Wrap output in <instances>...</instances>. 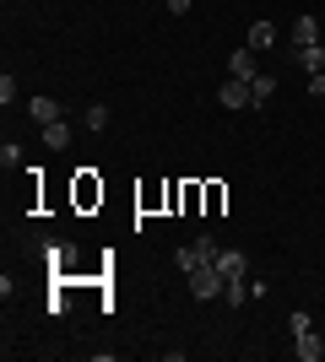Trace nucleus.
<instances>
[{
    "label": "nucleus",
    "mask_w": 325,
    "mask_h": 362,
    "mask_svg": "<svg viewBox=\"0 0 325 362\" xmlns=\"http://www.w3.org/2000/svg\"><path fill=\"white\" fill-rule=\"evenodd\" d=\"M185 281H190L195 298H222V287H228V276L217 271V265H195V271H185Z\"/></svg>",
    "instance_id": "obj_1"
},
{
    "label": "nucleus",
    "mask_w": 325,
    "mask_h": 362,
    "mask_svg": "<svg viewBox=\"0 0 325 362\" xmlns=\"http://www.w3.org/2000/svg\"><path fill=\"white\" fill-rule=\"evenodd\" d=\"M217 249H222V243H217L212 233H201L195 243H185V249H179V271H195V265H212V259H217Z\"/></svg>",
    "instance_id": "obj_2"
},
{
    "label": "nucleus",
    "mask_w": 325,
    "mask_h": 362,
    "mask_svg": "<svg viewBox=\"0 0 325 362\" xmlns=\"http://www.w3.org/2000/svg\"><path fill=\"white\" fill-rule=\"evenodd\" d=\"M217 98H222V108H255V98H249V81H239V76H228Z\"/></svg>",
    "instance_id": "obj_3"
},
{
    "label": "nucleus",
    "mask_w": 325,
    "mask_h": 362,
    "mask_svg": "<svg viewBox=\"0 0 325 362\" xmlns=\"http://www.w3.org/2000/svg\"><path fill=\"white\" fill-rule=\"evenodd\" d=\"M212 265L228 276V281H233V276H249V255H244V249H217Z\"/></svg>",
    "instance_id": "obj_4"
},
{
    "label": "nucleus",
    "mask_w": 325,
    "mask_h": 362,
    "mask_svg": "<svg viewBox=\"0 0 325 362\" xmlns=\"http://www.w3.org/2000/svg\"><path fill=\"white\" fill-rule=\"evenodd\" d=\"M255 54H261V49H233V54H228V76H239V81H255V76H261V71H255Z\"/></svg>",
    "instance_id": "obj_5"
},
{
    "label": "nucleus",
    "mask_w": 325,
    "mask_h": 362,
    "mask_svg": "<svg viewBox=\"0 0 325 362\" xmlns=\"http://www.w3.org/2000/svg\"><path fill=\"white\" fill-rule=\"evenodd\" d=\"M293 357H298V362H320V357H325V346H320V335H314V330L293 335Z\"/></svg>",
    "instance_id": "obj_6"
},
{
    "label": "nucleus",
    "mask_w": 325,
    "mask_h": 362,
    "mask_svg": "<svg viewBox=\"0 0 325 362\" xmlns=\"http://www.w3.org/2000/svg\"><path fill=\"white\" fill-rule=\"evenodd\" d=\"M287 54H293V60L304 65L309 76H314V71H325V49H320V44H304V49H298V44H287Z\"/></svg>",
    "instance_id": "obj_7"
},
{
    "label": "nucleus",
    "mask_w": 325,
    "mask_h": 362,
    "mask_svg": "<svg viewBox=\"0 0 325 362\" xmlns=\"http://www.w3.org/2000/svg\"><path fill=\"white\" fill-rule=\"evenodd\" d=\"M293 44H298V49H304V44H320V22H314L309 11L293 22Z\"/></svg>",
    "instance_id": "obj_8"
},
{
    "label": "nucleus",
    "mask_w": 325,
    "mask_h": 362,
    "mask_svg": "<svg viewBox=\"0 0 325 362\" xmlns=\"http://www.w3.org/2000/svg\"><path fill=\"white\" fill-rule=\"evenodd\" d=\"M222 298H228V308H239V303L255 298V287H249V276H233L228 287H222Z\"/></svg>",
    "instance_id": "obj_9"
},
{
    "label": "nucleus",
    "mask_w": 325,
    "mask_h": 362,
    "mask_svg": "<svg viewBox=\"0 0 325 362\" xmlns=\"http://www.w3.org/2000/svg\"><path fill=\"white\" fill-rule=\"evenodd\" d=\"M28 114H33L38 124H55V119H60V103H55V98H33Z\"/></svg>",
    "instance_id": "obj_10"
},
{
    "label": "nucleus",
    "mask_w": 325,
    "mask_h": 362,
    "mask_svg": "<svg viewBox=\"0 0 325 362\" xmlns=\"http://www.w3.org/2000/svg\"><path fill=\"white\" fill-rule=\"evenodd\" d=\"M44 146H55V151H65V146H71V124H65V119H55V124H44Z\"/></svg>",
    "instance_id": "obj_11"
},
{
    "label": "nucleus",
    "mask_w": 325,
    "mask_h": 362,
    "mask_svg": "<svg viewBox=\"0 0 325 362\" xmlns=\"http://www.w3.org/2000/svg\"><path fill=\"white\" fill-rule=\"evenodd\" d=\"M271 92H277V81H271V76H255V81H249V98H255V108H266V103H271Z\"/></svg>",
    "instance_id": "obj_12"
},
{
    "label": "nucleus",
    "mask_w": 325,
    "mask_h": 362,
    "mask_svg": "<svg viewBox=\"0 0 325 362\" xmlns=\"http://www.w3.org/2000/svg\"><path fill=\"white\" fill-rule=\"evenodd\" d=\"M277 44V28H271V22H255V28H249V49H271Z\"/></svg>",
    "instance_id": "obj_13"
},
{
    "label": "nucleus",
    "mask_w": 325,
    "mask_h": 362,
    "mask_svg": "<svg viewBox=\"0 0 325 362\" xmlns=\"http://www.w3.org/2000/svg\"><path fill=\"white\" fill-rule=\"evenodd\" d=\"M87 130H108V108H103V103L87 108Z\"/></svg>",
    "instance_id": "obj_14"
},
{
    "label": "nucleus",
    "mask_w": 325,
    "mask_h": 362,
    "mask_svg": "<svg viewBox=\"0 0 325 362\" xmlns=\"http://www.w3.org/2000/svg\"><path fill=\"white\" fill-rule=\"evenodd\" d=\"M0 163H6V168H22V146H16V141H6V146H0Z\"/></svg>",
    "instance_id": "obj_15"
},
{
    "label": "nucleus",
    "mask_w": 325,
    "mask_h": 362,
    "mask_svg": "<svg viewBox=\"0 0 325 362\" xmlns=\"http://www.w3.org/2000/svg\"><path fill=\"white\" fill-rule=\"evenodd\" d=\"M287 330H293V335H304V330H314V319H309V314H304V308H298V314H293V319H287Z\"/></svg>",
    "instance_id": "obj_16"
},
{
    "label": "nucleus",
    "mask_w": 325,
    "mask_h": 362,
    "mask_svg": "<svg viewBox=\"0 0 325 362\" xmlns=\"http://www.w3.org/2000/svg\"><path fill=\"white\" fill-rule=\"evenodd\" d=\"M309 92H314V98H325V71H314V76H309Z\"/></svg>",
    "instance_id": "obj_17"
},
{
    "label": "nucleus",
    "mask_w": 325,
    "mask_h": 362,
    "mask_svg": "<svg viewBox=\"0 0 325 362\" xmlns=\"http://www.w3.org/2000/svg\"><path fill=\"white\" fill-rule=\"evenodd\" d=\"M163 6H169L173 16H185V11H190V0H163Z\"/></svg>",
    "instance_id": "obj_18"
}]
</instances>
